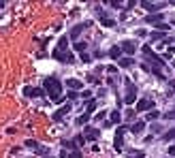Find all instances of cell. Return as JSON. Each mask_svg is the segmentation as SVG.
Segmentation results:
<instances>
[{
    "label": "cell",
    "mask_w": 175,
    "mask_h": 158,
    "mask_svg": "<svg viewBox=\"0 0 175 158\" xmlns=\"http://www.w3.org/2000/svg\"><path fill=\"white\" fill-rule=\"evenodd\" d=\"M43 90H45L49 96H54V94H60L62 84H60V79H56V77H45L43 79Z\"/></svg>",
    "instance_id": "obj_1"
},
{
    "label": "cell",
    "mask_w": 175,
    "mask_h": 158,
    "mask_svg": "<svg viewBox=\"0 0 175 158\" xmlns=\"http://www.w3.org/2000/svg\"><path fill=\"white\" fill-rule=\"evenodd\" d=\"M124 103L126 105H135L137 103V88H135V84L130 79H126V96H124Z\"/></svg>",
    "instance_id": "obj_2"
},
{
    "label": "cell",
    "mask_w": 175,
    "mask_h": 158,
    "mask_svg": "<svg viewBox=\"0 0 175 158\" xmlns=\"http://www.w3.org/2000/svg\"><path fill=\"white\" fill-rule=\"evenodd\" d=\"M141 51H143V56H145L150 62H154V64H162V66H164V58H162V56H158V54H154L152 47L143 45V49H141Z\"/></svg>",
    "instance_id": "obj_3"
},
{
    "label": "cell",
    "mask_w": 175,
    "mask_h": 158,
    "mask_svg": "<svg viewBox=\"0 0 175 158\" xmlns=\"http://www.w3.org/2000/svg\"><path fill=\"white\" fill-rule=\"evenodd\" d=\"M141 7H143L147 13H152V15H158V11L164 9V2H150V0H143Z\"/></svg>",
    "instance_id": "obj_4"
},
{
    "label": "cell",
    "mask_w": 175,
    "mask_h": 158,
    "mask_svg": "<svg viewBox=\"0 0 175 158\" xmlns=\"http://www.w3.org/2000/svg\"><path fill=\"white\" fill-rule=\"evenodd\" d=\"M51 56H54V60H60V62H64V64H73V62H75V56H73L70 51H64V54H62V51L56 49Z\"/></svg>",
    "instance_id": "obj_5"
},
{
    "label": "cell",
    "mask_w": 175,
    "mask_h": 158,
    "mask_svg": "<svg viewBox=\"0 0 175 158\" xmlns=\"http://www.w3.org/2000/svg\"><path fill=\"white\" fill-rule=\"evenodd\" d=\"M135 109L137 111H150L154 109V100L152 98H141V100H137V105H135Z\"/></svg>",
    "instance_id": "obj_6"
},
{
    "label": "cell",
    "mask_w": 175,
    "mask_h": 158,
    "mask_svg": "<svg viewBox=\"0 0 175 158\" xmlns=\"http://www.w3.org/2000/svg\"><path fill=\"white\" fill-rule=\"evenodd\" d=\"M122 145H124V126H117L116 130V141H113V147H116L117 152L122 150Z\"/></svg>",
    "instance_id": "obj_7"
},
{
    "label": "cell",
    "mask_w": 175,
    "mask_h": 158,
    "mask_svg": "<svg viewBox=\"0 0 175 158\" xmlns=\"http://www.w3.org/2000/svg\"><path fill=\"white\" fill-rule=\"evenodd\" d=\"M98 19H100V24L105 26V28H113V26H116V19L107 17V13L103 11V9H98Z\"/></svg>",
    "instance_id": "obj_8"
},
{
    "label": "cell",
    "mask_w": 175,
    "mask_h": 158,
    "mask_svg": "<svg viewBox=\"0 0 175 158\" xmlns=\"http://www.w3.org/2000/svg\"><path fill=\"white\" fill-rule=\"evenodd\" d=\"M88 26H90V22H83V24H77L75 28H73V30H70V38H73V41H77V37L81 34V32L85 30V28H88Z\"/></svg>",
    "instance_id": "obj_9"
},
{
    "label": "cell",
    "mask_w": 175,
    "mask_h": 158,
    "mask_svg": "<svg viewBox=\"0 0 175 158\" xmlns=\"http://www.w3.org/2000/svg\"><path fill=\"white\" fill-rule=\"evenodd\" d=\"M23 94L30 96V98H36V96H43V90H41V88H30V85H26V88H23Z\"/></svg>",
    "instance_id": "obj_10"
},
{
    "label": "cell",
    "mask_w": 175,
    "mask_h": 158,
    "mask_svg": "<svg viewBox=\"0 0 175 158\" xmlns=\"http://www.w3.org/2000/svg\"><path fill=\"white\" fill-rule=\"evenodd\" d=\"M109 58H111V60H122V47H120V45H116V47H111L109 49Z\"/></svg>",
    "instance_id": "obj_11"
},
{
    "label": "cell",
    "mask_w": 175,
    "mask_h": 158,
    "mask_svg": "<svg viewBox=\"0 0 175 158\" xmlns=\"http://www.w3.org/2000/svg\"><path fill=\"white\" fill-rule=\"evenodd\" d=\"M120 47H122V51H124V54H128V56H132V54L137 51V47H135V43H130V41H124V43H122Z\"/></svg>",
    "instance_id": "obj_12"
},
{
    "label": "cell",
    "mask_w": 175,
    "mask_h": 158,
    "mask_svg": "<svg viewBox=\"0 0 175 158\" xmlns=\"http://www.w3.org/2000/svg\"><path fill=\"white\" fill-rule=\"evenodd\" d=\"M83 137H85V139H90V141H94V139H98V130L92 128V126H88V128H85V133H83Z\"/></svg>",
    "instance_id": "obj_13"
},
{
    "label": "cell",
    "mask_w": 175,
    "mask_h": 158,
    "mask_svg": "<svg viewBox=\"0 0 175 158\" xmlns=\"http://www.w3.org/2000/svg\"><path fill=\"white\" fill-rule=\"evenodd\" d=\"M145 128V120H139V122H135L132 126H130V133H135V135H139L141 130Z\"/></svg>",
    "instance_id": "obj_14"
},
{
    "label": "cell",
    "mask_w": 175,
    "mask_h": 158,
    "mask_svg": "<svg viewBox=\"0 0 175 158\" xmlns=\"http://www.w3.org/2000/svg\"><path fill=\"white\" fill-rule=\"evenodd\" d=\"M145 24H162V15H160V13H158V15H147V17H145Z\"/></svg>",
    "instance_id": "obj_15"
},
{
    "label": "cell",
    "mask_w": 175,
    "mask_h": 158,
    "mask_svg": "<svg viewBox=\"0 0 175 158\" xmlns=\"http://www.w3.org/2000/svg\"><path fill=\"white\" fill-rule=\"evenodd\" d=\"M69 111H70V105H64L60 111H56V113H54V120H62V118H64Z\"/></svg>",
    "instance_id": "obj_16"
},
{
    "label": "cell",
    "mask_w": 175,
    "mask_h": 158,
    "mask_svg": "<svg viewBox=\"0 0 175 158\" xmlns=\"http://www.w3.org/2000/svg\"><path fill=\"white\" fill-rule=\"evenodd\" d=\"M66 85H69L70 90H75V92H77V90H81V88H83V84L79 81V79H69V81H66Z\"/></svg>",
    "instance_id": "obj_17"
},
{
    "label": "cell",
    "mask_w": 175,
    "mask_h": 158,
    "mask_svg": "<svg viewBox=\"0 0 175 158\" xmlns=\"http://www.w3.org/2000/svg\"><path fill=\"white\" fill-rule=\"evenodd\" d=\"M88 120H90V113L85 111V113H81V115L75 120V124H77V126H85V124H88Z\"/></svg>",
    "instance_id": "obj_18"
},
{
    "label": "cell",
    "mask_w": 175,
    "mask_h": 158,
    "mask_svg": "<svg viewBox=\"0 0 175 158\" xmlns=\"http://www.w3.org/2000/svg\"><path fill=\"white\" fill-rule=\"evenodd\" d=\"M66 43H69V37H60V41H58V51H62V54H64V51H66Z\"/></svg>",
    "instance_id": "obj_19"
},
{
    "label": "cell",
    "mask_w": 175,
    "mask_h": 158,
    "mask_svg": "<svg viewBox=\"0 0 175 158\" xmlns=\"http://www.w3.org/2000/svg\"><path fill=\"white\" fill-rule=\"evenodd\" d=\"M126 158H145V152H137V150H128Z\"/></svg>",
    "instance_id": "obj_20"
},
{
    "label": "cell",
    "mask_w": 175,
    "mask_h": 158,
    "mask_svg": "<svg viewBox=\"0 0 175 158\" xmlns=\"http://www.w3.org/2000/svg\"><path fill=\"white\" fill-rule=\"evenodd\" d=\"M158 118H160V111H156V109H152L147 115H145V120H147V122H156Z\"/></svg>",
    "instance_id": "obj_21"
},
{
    "label": "cell",
    "mask_w": 175,
    "mask_h": 158,
    "mask_svg": "<svg viewBox=\"0 0 175 158\" xmlns=\"http://www.w3.org/2000/svg\"><path fill=\"white\" fill-rule=\"evenodd\" d=\"M109 122H111V124H120V122H122V115H120V111H111V118H109Z\"/></svg>",
    "instance_id": "obj_22"
},
{
    "label": "cell",
    "mask_w": 175,
    "mask_h": 158,
    "mask_svg": "<svg viewBox=\"0 0 175 158\" xmlns=\"http://www.w3.org/2000/svg\"><path fill=\"white\" fill-rule=\"evenodd\" d=\"M117 64H120V69H130V66H132V60H130V58H122Z\"/></svg>",
    "instance_id": "obj_23"
},
{
    "label": "cell",
    "mask_w": 175,
    "mask_h": 158,
    "mask_svg": "<svg viewBox=\"0 0 175 158\" xmlns=\"http://www.w3.org/2000/svg\"><path fill=\"white\" fill-rule=\"evenodd\" d=\"M173 139H175V128H171L162 135V141H173Z\"/></svg>",
    "instance_id": "obj_24"
},
{
    "label": "cell",
    "mask_w": 175,
    "mask_h": 158,
    "mask_svg": "<svg viewBox=\"0 0 175 158\" xmlns=\"http://www.w3.org/2000/svg\"><path fill=\"white\" fill-rule=\"evenodd\" d=\"M73 47H75V51H79V54H85V47H88V45H85V43H81V41H79V43H75Z\"/></svg>",
    "instance_id": "obj_25"
},
{
    "label": "cell",
    "mask_w": 175,
    "mask_h": 158,
    "mask_svg": "<svg viewBox=\"0 0 175 158\" xmlns=\"http://www.w3.org/2000/svg\"><path fill=\"white\" fill-rule=\"evenodd\" d=\"M73 143H75V147L83 145V143H85V137H83V135H79V137H75V139H73Z\"/></svg>",
    "instance_id": "obj_26"
},
{
    "label": "cell",
    "mask_w": 175,
    "mask_h": 158,
    "mask_svg": "<svg viewBox=\"0 0 175 158\" xmlns=\"http://www.w3.org/2000/svg\"><path fill=\"white\" fill-rule=\"evenodd\" d=\"M85 109H88V113L92 115L94 109H96V103H94V100H88V103H85Z\"/></svg>",
    "instance_id": "obj_27"
},
{
    "label": "cell",
    "mask_w": 175,
    "mask_h": 158,
    "mask_svg": "<svg viewBox=\"0 0 175 158\" xmlns=\"http://www.w3.org/2000/svg\"><path fill=\"white\" fill-rule=\"evenodd\" d=\"M49 98H51L54 103H58V105H60V103H64V98H66V96H64V94H54V96H49Z\"/></svg>",
    "instance_id": "obj_28"
},
{
    "label": "cell",
    "mask_w": 175,
    "mask_h": 158,
    "mask_svg": "<svg viewBox=\"0 0 175 158\" xmlns=\"http://www.w3.org/2000/svg\"><path fill=\"white\" fill-rule=\"evenodd\" d=\"M23 145H26V147H30V150H39V143H36V141H32V139H28V141H26Z\"/></svg>",
    "instance_id": "obj_29"
},
{
    "label": "cell",
    "mask_w": 175,
    "mask_h": 158,
    "mask_svg": "<svg viewBox=\"0 0 175 158\" xmlns=\"http://www.w3.org/2000/svg\"><path fill=\"white\" fill-rule=\"evenodd\" d=\"M152 38H154V41H160V38H162V41H164V38H167V32H154Z\"/></svg>",
    "instance_id": "obj_30"
},
{
    "label": "cell",
    "mask_w": 175,
    "mask_h": 158,
    "mask_svg": "<svg viewBox=\"0 0 175 158\" xmlns=\"http://www.w3.org/2000/svg\"><path fill=\"white\" fill-rule=\"evenodd\" d=\"M152 73L156 75V77H158V79H164V75H162V71H160V69H158V66H152Z\"/></svg>",
    "instance_id": "obj_31"
},
{
    "label": "cell",
    "mask_w": 175,
    "mask_h": 158,
    "mask_svg": "<svg viewBox=\"0 0 175 158\" xmlns=\"http://www.w3.org/2000/svg\"><path fill=\"white\" fill-rule=\"evenodd\" d=\"M66 158H81V152H79V150H75V152H70Z\"/></svg>",
    "instance_id": "obj_32"
},
{
    "label": "cell",
    "mask_w": 175,
    "mask_h": 158,
    "mask_svg": "<svg viewBox=\"0 0 175 158\" xmlns=\"http://www.w3.org/2000/svg\"><path fill=\"white\" fill-rule=\"evenodd\" d=\"M135 113H137V109H128V111H126V118L132 120V118H135Z\"/></svg>",
    "instance_id": "obj_33"
},
{
    "label": "cell",
    "mask_w": 175,
    "mask_h": 158,
    "mask_svg": "<svg viewBox=\"0 0 175 158\" xmlns=\"http://www.w3.org/2000/svg\"><path fill=\"white\" fill-rule=\"evenodd\" d=\"M169 56H175V47H169V51L164 54V58H169Z\"/></svg>",
    "instance_id": "obj_34"
},
{
    "label": "cell",
    "mask_w": 175,
    "mask_h": 158,
    "mask_svg": "<svg viewBox=\"0 0 175 158\" xmlns=\"http://www.w3.org/2000/svg\"><path fill=\"white\" fill-rule=\"evenodd\" d=\"M141 69H143V71H145V73H147V71H152V66H150V64H147V62H143V64H141Z\"/></svg>",
    "instance_id": "obj_35"
},
{
    "label": "cell",
    "mask_w": 175,
    "mask_h": 158,
    "mask_svg": "<svg viewBox=\"0 0 175 158\" xmlns=\"http://www.w3.org/2000/svg\"><path fill=\"white\" fill-rule=\"evenodd\" d=\"M66 98H70V100H73V98H77V92H75V90H70L69 94H66Z\"/></svg>",
    "instance_id": "obj_36"
},
{
    "label": "cell",
    "mask_w": 175,
    "mask_h": 158,
    "mask_svg": "<svg viewBox=\"0 0 175 158\" xmlns=\"http://www.w3.org/2000/svg\"><path fill=\"white\" fill-rule=\"evenodd\" d=\"M164 118H169V120H175V111H169V113H164Z\"/></svg>",
    "instance_id": "obj_37"
},
{
    "label": "cell",
    "mask_w": 175,
    "mask_h": 158,
    "mask_svg": "<svg viewBox=\"0 0 175 158\" xmlns=\"http://www.w3.org/2000/svg\"><path fill=\"white\" fill-rule=\"evenodd\" d=\"M88 81H90V84H94V85L98 84V79H96V77H94V75H90V77H88Z\"/></svg>",
    "instance_id": "obj_38"
},
{
    "label": "cell",
    "mask_w": 175,
    "mask_h": 158,
    "mask_svg": "<svg viewBox=\"0 0 175 158\" xmlns=\"http://www.w3.org/2000/svg\"><path fill=\"white\" fill-rule=\"evenodd\" d=\"M105 115H107L105 111H100V113H96V120H105Z\"/></svg>",
    "instance_id": "obj_39"
},
{
    "label": "cell",
    "mask_w": 175,
    "mask_h": 158,
    "mask_svg": "<svg viewBox=\"0 0 175 158\" xmlns=\"http://www.w3.org/2000/svg\"><path fill=\"white\" fill-rule=\"evenodd\" d=\"M169 156H171V158L175 156V143H173V145H171V147H169Z\"/></svg>",
    "instance_id": "obj_40"
},
{
    "label": "cell",
    "mask_w": 175,
    "mask_h": 158,
    "mask_svg": "<svg viewBox=\"0 0 175 158\" xmlns=\"http://www.w3.org/2000/svg\"><path fill=\"white\" fill-rule=\"evenodd\" d=\"M81 96H83V98H88V100H90V96H92V92H88V90H85V92H81Z\"/></svg>",
    "instance_id": "obj_41"
},
{
    "label": "cell",
    "mask_w": 175,
    "mask_h": 158,
    "mask_svg": "<svg viewBox=\"0 0 175 158\" xmlns=\"http://www.w3.org/2000/svg\"><path fill=\"white\" fill-rule=\"evenodd\" d=\"M81 62H90V56H88V54H81Z\"/></svg>",
    "instance_id": "obj_42"
},
{
    "label": "cell",
    "mask_w": 175,
    "mask_h": 158,
    "mask_svg": "<svg viewBox=\"0 0 175 158\" xmlns=\"http://www.w3.org/2000/svg\"><path fill=\"white\" fill-rule=\"evenodd\" d=\"M171 26H175V19H173V22H171Z\"/></svg>",
    "instance_id": "obj_43"
},
{
    "label": "cell",
    "mask_w": 175,
    "mask_h": 158,
    "mask_svg": "<svg viewBox=\"0 0 175 158\" xmlns=\"http://www.w3.org/2000/svg\"><path fill=\"white\" fill-rule=\"evenodd\" d=\"M173 43H175V41H173Z\"/></svg>",
    "instance_id": "obj_44"
},
{
    "label": "cell",
    "mask_w": 175,
    "mask_h": 158,
    "mask_svg": "<svg viewBox=\"0 0 175 158\" xmlns=\"http://www.w3.org/2000/svg\"><path fill=\"white\" fill-rule=\"evenodd\" d=\"M169 158H171V156H169Z\"/></svg>",
    "instance_id": "obj_45"
}]
</instances>
